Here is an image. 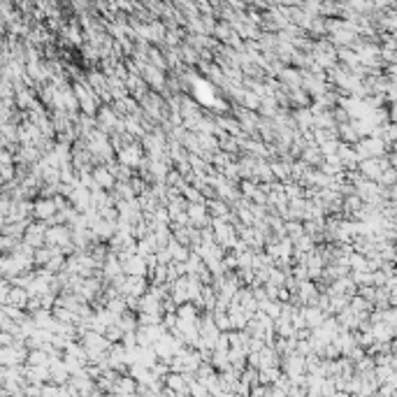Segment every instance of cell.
<instances>
[{"label":"cell","mask_w":397,"mask_h":397,"mask_svg":"<svg viewBox=\"0 0 397 397\" xmlns=\"http://www.w3.org/2000/svg\"><path fill=\"white\" fill-rule=\"evenodd\" d=\"M58 207H63L61 200H40V202L35 204V216H38V219H44V221H51V216L56 214Z\"/></svg>","instance_id":"obj_1"},{"label":"cell","mask_w":397,"mask_h":397,"mask_svg":"<svg viewBox=\"0 0 397 397\" xmlns=\"http://www.w3.org/2000/svg\"><path fill=\"white\" fill-rule=\"evenodd\" d=\"M23 242L28 246H40L42 242H47V228L44 226H28L26 235H23Z\"/></svg>","instance_id":"obj_2"},{"label":"cell","mask_w":397,"mask_h":397,"mask_svg":"<svg viewBox=\"0 0 397 397\" xmlns=\"http://www.w3.org/2000/svg\"><path fill=\"white\" fill-rule=\"evenodd\" d=\"M47 242L49 244H67L70 242V230H67L65 226L49 228V230H47Z\"/></svg>","instance_id":"obj_3"},{"label":"cell","mask_w":397,"mask_h":397,"mask_svg":"<svg viewBox=\"0 0 397 397\" xmlns=\"http://www.w3.org/2000/svg\"><path fill=\"white\" fill-rule=\"evenodd\" d=\"M119 158H121L123 165H139V158H142V154H139L137 147H126V149L119 154Z\"/></svg>","instance_id":"obj_4"},{"label":"cell","mask_w":397,"mask_h":397,"mask_svg":"<svg viewBox=\"0 0 397 397\" xmlns=\"http://www.w3.org/2000/svg\"><path fill=\"white\" fill-rule=\"evenodd\" d=\"M93 179L98 186H105L110 188L112 184H114V176H112V170H107V167H98V170L93 172Z\"/></svg>","instance_id":"obj_5"},{"label":"cell","mask_w":397,"mask_h":397,"mask_svg":"<svg viewBox=\"0 0 397 397\" xmlns=\"http://www.w3.org/2000/svg\"><path fill=\"white\" fill-rule=\"evenodd\" d=\"M30 298V293L26 291V288H12L10 293H7V302H14V304H26V300Z\"/></svg>","instance_id":"obj_6"},{"label":"cell","mask_w":397,"mask_h":397,"mask_svg":"<svg viewBox=\"0 0 397 397\" xmlns=\"http://www.w3.org/2000/svg\"><path fill=\"white\" fill-rule=\"evenodd\" d=\"M123 270L132 272V274H142V272H144V260H142V256H132L130 263H123Z\"/></svg>","instance_id":"obj_7"},{"label":"cell","mask_w":397,"mask_h":397,"mask_svg":"<svg viewBox=\"0 0 397 397\" xmlns=\"http://www.w3.org/2000/svg\"><path fill=\"white\" fill-rule=\"evenodd\" d=\"M188 219H193L195 223H202L204 221V207L202 204H191V207H188Z\"/></svg>","instance_id":"obj_8"},{"label":"cell","mask_w":397,"mask_h":397,"mask_svg":"<svg viewBox=\"0 0 397 397\" xmlns=\"http://www.w3.org/2000/svg\"><path fill=\"white\" fill-rule=\"evenodd\" d=\"M100 121H102V126L105 128H112L116 123L114 114H110V110H102V114H100Z\"/></svg>","instance_id":"obj_9"}]
</instances>
